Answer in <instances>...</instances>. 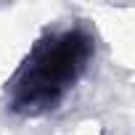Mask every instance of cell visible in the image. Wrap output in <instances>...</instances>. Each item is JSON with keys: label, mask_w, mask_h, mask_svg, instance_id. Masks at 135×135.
<instances>
[{"label": "cell", "mask_w": 135, "mask_h": 135, "mask_svg": "<svg viewBox=\"0 0 135 135\" xmlns=\"http://www.w3.org/2000/svg\"><path fill=\"white\" fill-rule=\"evenodd\" d=\"M95 53V40L82 24L48 29L19 64L6 95L11 111L40 117L53 111L82 80Z\"/></svg>", "instance_id": "cell-1"}]
</instances>
